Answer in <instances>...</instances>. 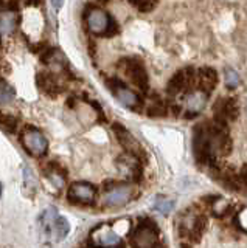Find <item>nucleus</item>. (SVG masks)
Listing matches in <instances>:
<instances>
[{
  "label": "nucleus",
  "mask_w": 247,
  "mask_h": 248,
  "mask_svg": "<svg viewBox=\"0 0 247 248\" xmlns=\"http://www.w3.org/2000/svg\"><path fill=\"white\" fill-rule=\"evenodd\" d=\"M106 84L109 85V89L112 90L114 96L120 101V104L131 108V110H140V108H142V106H143L142 98L138 96L135 92L129 90L120 79H117V78H112V79H107Z\"/></svg>",
  "instance_id": "7"
},
{
  "label": "nucleus",
  "mask_w": 247,
  "mask_h": 248,
  "mask_svg": "<svg viewBox=\"0 0 247 248\" xmlns=\"http://www.w3.org/2000/svg\"><path fill=\"white\" fill-rule=\"evenodd\" d=\"M17 25V17L13 11H5L0 16V36L11 34Z\"/></svg>",
  "instance_id": "17"
},
{
  "label": "nucleus",
  "mask_w": 247,
  "mask_h": 248,
  "mask_svg": "<svg viewBox=\"0 0 247 248\" xmlns=\"http://www.w3.org/2000/svg\"><path fill=\"white\" fill-rule=\"evenodd\" d=\"M218 177H221V182L231 191H243V188L246 186L239 172H236L231 168H221Z\"/></svg>",
  "instance_id": "15"
},
{
  "label": "nucleus",
  "mask_w": 247,
  "mask_h": 248,
  "mask_svg": "<svg viewBox=\"0 0 247 248\" xmlns=\"http://www.w3.org/2000/svg\"><path fill=\"white\" fill-rule=\"evenodd\" d=\"M129 2L142 13H148V11L154 10V6L157 5V0H129Z\"/></svg>",
  "instance_id": "22"
},
{
  "label": "nucleus",
  "mask_w": 247,
  "mask_h": 248,
  "mask_svg": "<svg viewBox=\"0 0 247 248\" xmlns=\"http://www.w3.org/2000/svg\"><path fill=\"white\" fill-rule=\"evenodd\" d=\"M84 19H86V25L87 30L92 34L97 36H114L118 31L117 23L109 16V13H106L104 10L98 6H90L86 10L84 14Z\"/></svg>",
  "instance_id": "1"
},
{
  "label": "nucleus",
  "mask_w": 247,
  "mask_h": 248,
  "mask_svg": "<svg viewBox=\"0 0 247 248\" xmlns=\"http://www.w3.org/2000/svg\"><path fill=\"white\" fill-rule=\"evenodd\" d=\"M173 206H174V202L169 199H165V197H159L156 200V205H154V208H156L157 211L164 213V214H168L173 209Z\"/></svg>",
  "instance_id": "23"
},
{
  "label": "nucleus",
  "mask_w": 247,
  "mask_h": 248,
  "mask_svg": "<svg viewBox=\"0 0 247 248\" xmlns=\"http://www.w3.org/2000/svg\"><path fill=\"white\" fill-rule=\"evenodd\" d=\"M39 2H41V0H28V3H34V5H37Z\"/></svg>",
  "instance_id": "26"
},
{
  "label": "nucleus",
  "mask_w": 247,
  "mask_h": 248,
  "mask_svg": "<svg viewBox=\"0 0 247 248\" xmlns=\"http://www.w3.org/2000/svg\"><path fill=\"white\" fill-rule=\"evenodd\" d=\"M196 89V70L187 67L179 70L166 85V92L169 96H177L181 93H188Z\"/></svg>",
  "instance_id": "5"
},
{
  "label": "nucleus",
  "mask_w": 247,
  "mask_h": 248,
  "mask_svg": "<svg viewBox=\"0 0 247 248\" xmlns=\"http://www.w3.org/2000/svg\"><path fill=\"white\" fill-rule=\"evenodd\" d=\"M134 247L148 248L159 245V228L154 220L151 219H140L138 225L134 228L132 236H131Z\"/></svg>",
  "instance_id": "3"
},
{
  "label": "nucleus",
  "mask_w": 247,
  "mask_h": 248,
  "mask_svg": "<svg viewBox=\"0 0 247 248\" xmlns=\"http://www.w3.org/2000/svg\"><path fill=\"white\" fill-rule=\"evenodd\" d=\"M0 124L8 132H14L19 126V118L13 115H3V116H0Z\"/></svg>",
  "instance_id": "21"
},
{
  "label": "nucleus",
  "mask_w": 247,
  "mask_h": 248,
  "mask_svg": "<svg viewBox=\"0 0 247 248\" xmlns=\"http://www.w3.org/2000/svg\"><path fill=\"white\" fill-rule=\"evenodd\" d=\"M45 62H47V64L51 68H55L58 73L66 72V70H67V59H66V56L59 50L49 51L47 56H45Z\"/></svg>",
  "instance_id": "16"
},
{
  "label": "nucleus",
  "mask_w": 247,
  "mask_h": 248,
  "mask_svg": "<svg viewBox=\"0 0 247 248\" xmlns=\"http://www.w3.org/2000/svg\"><path fill=\"white\" fill-rule=\"evenodd\" d=\"M47 177H49V180L51 182V185H53V186H56L58 189L64 188V185H66V178H64V175H63V174H59L58 168L49 169V170H47Z\"/></svg>",
  "instance_id": "20"
},
{
  "label": "nucleus",
  "mask_w": 247,
  "mask_h": 248,
  "mask_svg": "<svg viewBox=\"0 0 247 248\" xmlns=\"http://www.w3.org/2000/svg\"><path fill=\"white\" fill-rule=\"evenodd\" d=\"M92 239H94V244L99 247H107V248H114V247H121L123 245V239L117 231H114L109 228L107 225H101L98 227L94 232H92Z\"/></svg>",
  "instance_id": "12"
},
{
  "label": "nucleus",
  "mask_w": 247,
  "mask_h": 248,
  "mask_svg": "<svg viewBox=\"0 0 247 248\" xmlns=\"http://www.w3.org/2000/svg\"><path fill=\"white\" fill-rule=\"evenodd\" d=\"M114 132L118 138V143L123 146V149L128 154L134 155V157H137L140 161L146 158V152L142 147V144L137 141V138L131 134L123 124H114Z\"/></svg>",
  "instance_id": "9"
},
{
  "label": "nucleus",
  "mask_w": 247,
  "mask_h": 248,
  "mask_svg": "<svg viewBox=\"0 0 247 248\" xmlns=\"http://www.w3.org/2000/svg\"><path fill=\"white\" fill-rule=\"evenodd\" d=\"M0 197H2V185H0Z\"/></svg>",
  "instance_id": "27"
},
{
  "label": "nucleus",
  "mask_w": 247,
  "mask_h": 248,
  "mask_svg": "<svg viewBox=\"0 0 247 248\" xmlns=\"http://www.w3.org/2000/svg\"><path fill=\"white\" fill-rule=\"evenodd\" d=\"M146 115L148 116H165L166 115V106L157 95H154L149 99V104L146 107Z\"/></svg>",
  "instance_id": "18"
},
{
  "label": "nucleus",
  "mask_w": 247,
  "mask_h": 248,
  "mask_svg": "<svg viewBox=\"0 0 247 248\" xmlns=\"http://www.w3.org/2000/svg\"><path fill=\"white\" fill-rule=\"evenodd\" d=\"M238 82H239V78H238V75H236V72H233V70H227L226 72V84L229 85L230 89H233V87H236L238 85Z\"/></svg>",
  "instance_id": "24"
},
{
  "label": "nucleus",
  "mask_w": 247,
  "mask_h": 248,
  "mask_svg": "<svg viewBox=\"0 0 247 248\" xmlns=\"http://www.w3.org/2000/svg\"><path fill=\"white\" fill-rule=\"evenodd\" d=\"M95 197H97L95 186L86 182H76L70 186V189H68V200L78 202V203L90 205V203H94Z\"/></svg>",
  "instance_id": "11"
},
{
  "label": "nucleus",
  "mask_w": 247,
  "mask_h": 248,
  "mask_svg": "<svg viewBox=\"0 0 247 248\" xmlns=\"http://www.w3.org/2000/svg\"><path fill=\"white\" fill-rule=\"evenodd\" d=\"M134 196H135V188L132 185L120 183L115 185L114 188H107L103 197V203L109 208H120L128 205L134 199Z\"/></svg>",
  "instance_id": "8"
},
{
  "label": "nucleus",
  "mask_w": 247,
  "mask_h": 248,
  "mask_svg": "<svg viewBox=\"0 0 247 248\" xmlns=\"http://www.w3.org/2000/svg\"><path fill=\"white\" fill-rule=\"evenodd\" d=\"M39 223L44 234L53 240H63L70 231V223L67 222L66 217L59 216L55 208L45 209L39 219Z\"/></svg>",
  "instance_id": "2"
},
{
  "label": "nucleus",
  "mask_w": 247,
  "mask_h": 248,
  "mask_svg": "<svg viewBox=\"0 0 247 248\" xmlns=\"http://www.w3.org/2000/svg\"><path fill=\"white\" fill-rule=\"evenodd\" d=\"M63 3H64V0H51V5L55 10H59V8L63 6Z\"/></svg>",
  "instance_id": "25"
},
{
  "label": "nucleus",
  "mask_w": 247,
  "mask_h": 248,
  "mask_svg": "<svg viewBox=\"0 0 247 248\" xmlns=\"http://www.w3.org/2000/svg\"><path fill=\"white\" fill-rule=\"evenodd\" d=\"M16 96V92L5 79L0 78V104H8Z\"/></svg>",
  "instance_id": "19"
},
{
  "label": "nucleus",
  "mask_w": 247,
  "mask_h": 248,
  "mask_svg": "<svg viewBox=\"0 0 247 248\" xmlns=\"http://www.w3.org/2000/svg\"><path fill=\"white\" fill-rule=\"evenodd\" d=\"M219 81L218 72L212 67H202L196 70V89L204 92L205 95H210V93L216 89Z\"/></svg>",
  "instance_id": "13"
},
{
  "label": "nucleus",
  "mask_w": 247,
  "mask_h": 248,
  "mask_svg": "<svg viewBox=\"0 0 247 248\" xmlns=\"http://www.w3.org/2000/svg\"><path fill=\"white\" fill-rule=\"evenodd\" d=\"M20 141L24 149L33 155V157H42V155L47 154L49 149V140L45 138V135L39 129L36 127H27L22 132Z\"/></svg>",
  "instance_id": "6"
},
{
  "label": "nucleus",
  "mask_w": 247,
  "mask_h": 248,
  "mask_svg": "<svg viewBox=\"0 0 247 248\" xmlns=\"http://www.w3.org/2000/svg\"><path fill=\"white\" fill-rule=\"evenodd\" d=\"M213 120L218 123L227 124L229 121H233L238 118L239 106L235 98H218L213 104Z\"/></svg>",
  "instance_id": "10"
},
{
  "label": "nucleus",
  "mask_w": 247,
  "mask_h": 248,
  "mask_svg": "<svg viewBox=\"0 0 247 248\" xmlns=\"http://www.w3.org/2000/svg\"><path fill=\"white\" fill-rule=\"evenodd\" d=\"M120 68L137 89H140L142 92L148 90L149 79H148V73H146V68L142 64V61H138L137 58H125L120 61Z\"/></svg>",
  "instance_id": "4"
},
{
  "label": "nucleus",
  "mask_w": 247,
  "mask_h": 248,
  "mask_svg": "<svg viewBox=\"0 0 247 248\" xmlns=\"http://www.w3.org/2000/svg\"><path fill=\"white\" fill-rule=\"evenodd\" d=\"M36 82H37V87H39L41 92H44L45 95L56 96V95H59V93H61V85L56 81L55 75H50V73H37Z\"/></svg>",
  "instance_id": "14"
}]
</instances>
